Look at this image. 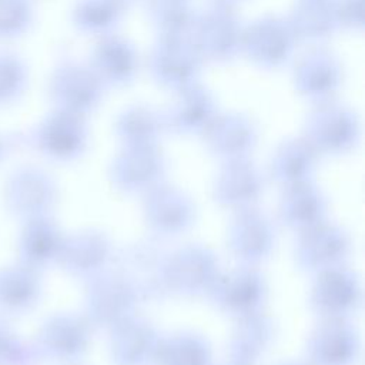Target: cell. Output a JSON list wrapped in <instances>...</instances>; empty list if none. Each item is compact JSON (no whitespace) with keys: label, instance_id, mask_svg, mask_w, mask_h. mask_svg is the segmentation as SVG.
<instances>
[{"label":"cell","instance_id":"obj_25","mask_svg":"<svg viewBox=\"0 0 365 365\" xmlns=\"http://www.w3.org/2000/svg\"><path fill=\"white\" fill-rule=\"evenodd\" d=\"M275 327L262 311L237 318L228 341L230 361L257 365L274 342Z\"/></svg>","mask_w":365,"mask_h":365},{"label":"cell","instance_id":"obj_2","mask_svg":"<svg viewBox=\"0 0 365 365\" xmlns=\"http://www.w3.org/2000/svg\"><path fill=\"white\" fill-rule=\"evenodd\" d=\"M244 29L234 9L212 4L197 14L190 40L204 61L230 63L242 54Z\"/></svg>","mask_w":365,"mask_h":365},{"label":"cell","instance_id":"obj_33","mask_svg":"<svg viewBox=\"0 0 365 365\" xmlns=\"http://www.w3.org/2000/svg\"><path fill=\"white\" fill-rule=\"evenodd\" d=\"M63 242L57 225L47 215L30 218L21 242L27 265L37 268L58 259Z\"/></svg>","mask_w":365,"mask_h":365},{"label":"cell","instance_id":"obj_7","mask_svg":"<svg viewBox=\"0 0 365 365\" xmlns=\"http://www.w3.org/2000/svg\"><path fill=\"white\" fill-rule=\"evenodd\" d=\"M297 43L288 17L267 14L245 26L242 53L258 67L275 70L291 61Z\"/></svg>","mask_w":365,"mask_h":365},{"label":"cell","instance_id":"obj_21","mask_svg":"<svg viewBox=\"0 0 365 365\" xmlns=\"http://www.w3.org/2000/svg\"><path fill=\"white\" fill-rule=\"evenodd\" d=\"M217 114L218 107L212 93L197 83L177 91L163 117L165 131L178 135H202Z\"/></svg>","mask_w":365,"mask_h":365},{"label":"cell","instance_id":"obj_22","mask_svg":"<svg viewBox=\"0 0 365 365\" xmlns=\"http://www.w3.org/2000/svg\"><path fill=\"white\" fill-rule=\"evenodd\" d=\"M88 64L107 88H121L135 80L140 70V57L131 41L113 33L100 37L91 51Z\"/></svg>","mask_w":365,"mask_h":365},{"label":"cell","instance_id":"obj_29","mask_svg":"<svg viewBox=\"0 0 365 365\" xmlns=\"http://www.w3.org/2000/svg\"><path fill=\"white\" fill-rule=\"evenodd\" d=\"M13 201L16 210L30 218L47 215L57 197L54 181L44 171L26 168L16 174Z\"/></svg>","mask_w":365,"mask_h":365},{"label":"cell","instance_id":"obj_11","mask_svg":"<svg viewBox=\"0 0 365 365\" xmlns=\"http://www.w3.org/2000/svg\"><path fill=\"white\" fill-rule=\"evenodd\" d=\"M207 297L218 311L240 318L262 311L265 281L257 267L241 264L225 274L220 272Z\"/></svg>","mask_w":365,"mask_h":365},{"label":"cell","instance_id":"obj_3","mask_svg":"<svg viewBox=\"0 0 365 365\" xmlns=\"http://www.w3.org/2000/svg\"><path fill=\"white\" fill-rule=\"evenodd\" d=\"M140 298L134 288L117 271L87 281L86 318L91 327L113 331L135 315Z\"/></svg>","mask_w":365,"mask_h":365},{"label":"cell","instance_id":"obj_8","mask_svg":"<svg viewBox=\"0 0 365 365\" xmlns=\"http://www.w3.org/2000/svg\"><path fill=\"white\" fill-rule=\"evenodd\" d=\"M27 141L43 155L56 161H73L88 145L86 118L53 108L27 134Z\"/></svg>","mask_w":365,"mask_h":365},{"label":"cell","instance_id":"obj_32","mask_svg":"<svg viewBox=\"0 0 365 365\" xmlns=\"http://www.w3.org/2000/svg\"><path fill=\"white\" fill-rule=\"evenodd\" d=\"M154 365H212L211 346L202 335L190 331L161 336Z\"/></svg>","mask_w":365,"mask_h":365},{"label":"cell","instance_id":"obj_34","mask_svg":"<svg viewBox=\"0 0 365 365\" xmlns=\"http://www.w3.org/2000/svg\"><path fill=\"white\" fill-rule=\"evenodd\" d=\"M147 14L161 37H190L197 14L191 0H147Z\"/></svg>","mask_w":365,"mask_h":365},{"label":"cell","instance_id":"obj_27","mask_svg":"<svg viewBox=\"0 0 365 365\" xmlns=\"http://www.w3.org/2000/svg\"><path fill=\"white\" fill-rule=\"evenodd\" d=\"M319 154L305 137H294L281 143L271 160V178L282 188L309 181L315 173Z\"/></svg>","mask_w":365,"mask_h":365},{"label":"cell","instance_id":"obj_24","mask_svg":"<svg viewBox=\"0 0 365 365\" xmlns=\"http://www.w3.org/2000/svg\"><path fill=\"white\" fill-rule=\"evenodd\" d=\"M110 332L114 365H154L161 335L148 321L134 315Z\"/></svg>","mask_w":365,"mask_h":365},{"label":"cell","instance_id":"obj_18","mask_svg":"<svg viewBox=\"0 0 365 365\" xmlns=\"http://www.w3.org/2000/svg\"><path fill=\"white\" fill-rule=\"evenodd\" d=\"M262 192V173L250 158L224 163L212 184L214 201L235 212L255 207Z\"/></svg>","mask_w":365,"mask_h":365},{"label":"cell","instance_id":"obj_20","mask_svg":"<svg viewBox=\"0 0 365 365\" xmlns=\"http://www.w3.org/2000/svg\"><path fill=\"white\" fill-rule=\"evenodd\" d=\"M202 137L208 151L222 163L245 160L258 143V128L245 114L218 113Z\"/></svg>","mask_w":365,"mask_h":365},{"label":"cell","instance_id":"obj_38","mask_svg":"<svg viewBox=\"0 0 365 365\" xmlns=\"http://www.w3.org/2000/svg\"><path fill=\"white\" fill-rule=\"evenodd\" d=\"M336 14L339 30L359 31L364 26V1L362 0H336Z\"/></svg>","mask_w":365,"mask_h":365},{"label":"cell","instance_id":"obj_30","mask_svg":"<svg viewBox=\"0 0 365 365\" xmlns=\"http://www.w3.org/2000/svg\"><path fill=\"white\" fill-rule=\"evenodd\" d=\"M114 130L123 145H155L165 133L163 113L145 104H133L120 113Z\"/></svg>","mask_w":365,"mask_h":365},{"label":"cell","instance_id":"obj_35","mask_svg":"<svg viewBox=\"0 0 365 365\" xmlns=\"http://www.w3.org/2000/svg\"><path fill=\"white\" fill-rule=\"evenodd\" d=\"M40 278L30 265L17 267L0 277V304L11 309H26L40 295Z\"/></svg>","mask_w":365,"mask_h":365},{"label":"cell","instance_id":"obj_40","mask_svg":"<svg viewBox=\"0 0 365 365\" xmlns=\"http://www.w3.org/2000/svg\"><path fill=\"white\" fill-rule=\"evenodd\" d=\"M277 365H308V364H307V362H304V361L288 359V361H282V362H279V364H277Z\"/></svg>","mask_w":365,"mask_h":365},{"label":"cell","instance_id":"obj_31","mask_svg":"<svg viewBox=\"0 0 365 365\" xmlns=\"http://www.w3.org/2000/svg\"><path fill=\"white\" fill-rule=\"evenodd\" d=\"M127 9L121 0H77L70 17L80 33L103 37L115 33Z\"/></svg>","mask_w":365,"mask_h":365},{"label":"cell","instance_id":"obj_28","mask_svg":"<svg viewBox=\"0 0 365 365\" xmlns=\"http://www.w3.org/2000/svg\"><path fill=\"white\" fill-rule=\"evenodd\" d=\"M288 20L298 41L322 43L339 30L336 0H295Z\"/></svg>","mask_w":365,"mask_h":365},{"label":"cell","instance_id":"obj_1","mask_svg":"<svg viewBox=\"0 0 365 365\" xmlns=\"http://www.w3.org/2000/svg\"><path fill=\"white\" fill-rule=\"evenodd\" d=\"M106 88L88 63L67 57L54 66L47 94L53 108L86 118L101 104Z\"/></svg>","mask_w":365,"mask_h":365},{"label":"cell","instance_id":"obj_23","mask_svg":"<svg viewBox=\"0 0 365 365\" xmlns=\"http://www.w3.org/2000/svg\"><path fill=\"white\" fill-rule=\"evenodd\" d=\"M91 339V325L77 314H57L47 319L38 336L40 352L57 361L80 359Z\"/></svg>","mask_w":365,"mask_h":365},{"label":"cell","instance_id":"obj_9","mask_svg":"<svg viewBox=\"0 0 365 365\" xmlns=\"http://www.w3.org/2000/svg\"><path fill=\"white\" fill-rule=\"evenodd\" d=\"M202 64L190 37H160L148 56V71L154 81L175 93L198 83Z\"/></svg>","mask_w":365,"mask_h":365},{"label":"cell","instance_id":"obj_13","mask_svg":"<svg viewBox=\"0 0 365 365\" xmlns=\"http://www.w3.org/2000/svg\"><path fill=\"white\" fill-rule=\"evenodd\" d=\"M352 242L345 230L327 220L301 231L295 247V259L307 272H321L345 265Z\"/></svg>","mask_w":365,"mask_h":365},{"label":"cell","instance_id":"obj_19","mask_svg":"<svg viewBox=\"0 0 365 365\" xmlns=\"http://www.w3.org/2000/svg\"><path fill=\"white\" fill-rule=\"evenodd\" d=\"M344 73L338 57L315 48L307 53L295 66L294 84L297 91L308 101L321 104L335 100L342 87Z\"/></svg>","mask_w":365,"mask_h":365},{"label":"cell","instance_id":"obj_37","mask_svg":"<svg viewBox=\"0 0 365 365\" xmlns=\"http://www.w3.org/2000/svg\"><path fill=\"white\" fill-rule=\"evenodd\" d=\"M36 20L33 0H0V41H13L27 34Z\"/></svg>","mask_w":365,"mask_h":365},{"label":"cell","instance_id":"obj_14","mask_svg":"<svg viewBox=\"0 0 365 365\" xmlns=\"http://www.w3.org/2000/svg\"><path fill=\"white\" fill-rule=\"evenodd\" d=\"M195 211L192 200L165 181L144 194V220L157 237H177L188 231L195 221Z\"/></svg>","mask_w":365,"mask_h":365},{"label":"cell","instance_id":"obj_26","mask_svg":"<svg viewBox=\"0 0 365 365\" xmlns=\"http://www.w3.org/2000/svg\"><path fill=\"white\" fill-rule=\"evenodd\" d=\"M327 211V198L309 180L284 188L278 205V218L289 230L301 232L324 221Z\"/></svg>","mask_w":365,"mask_h":365},{"label":"cell","instance_id":"obj_4","mask_svg":"<svg viewBox=\"0 0 365 365\" xmlns=\"http://www.w3.org/2000/svg\"><path fill=\"white\" fill-rule=\"evenodd\" d=\"M304 137L319 155H342L358 145L361 124L349 107L332 100L315 104L305 121Z\"/></svg>","mask_w":365,"mask_h":365},{"label":"cell","instance_id":"obj_36","mask_svg":"<svg viewBox=\"0 0 365 365\" xmlns=\"http://www.w3.org/2000/svg\"><path fill=\"white\" fill-rule=\"evenodd\" d=\"M30 83V68L19 53L0 48V108L21 100Z\"/></svg>","mask_w":365,"mask_h":365},{"label":"cell","instance_id":"obj_39","mask_svg":"<svg viewBox=\"0 0 365 365\" xmlns=\"http://www.w3.org/2000/svg\"><path fill=\"white\" fill-rule=\"evenodd\" d=\"M212 4H217V6H225V7H231L234 9L237 4L245 1V0H211Z\"/></svg>","mask_w":365,"mask_h":365},{"label":"cell","instance_id":"obj_41","mask_svg":"<svg viewBox=\"0 0 365 365\" xmlns=\"http://www.w3.org/2000/svg\"><path fill=\"white\" fill-rule=\"evenodd\" d=\"M3 153H4V143H3V140L0 138V158H1Z\"/></svg>","mask_w":365,"mask_h":365},{"label":"cell","instance_id":"obj_10","mask_svg":"<svg viewBox=\"0 0 365 365\" xmlns=\"http://www.w3.org/2000/svg\"><path fill=\"white\" fill-rule=\"evenodd\" d=\"M361 304L362 285L352 269L341 265L315 274L309 305L321 319H348Z\"/></svg>","mask_w":365,"mask_h":365},{"label":"cell","instance_id":"obj_15","mask_svg":"<svg viewBox=\"0 0 365 365\" xmlns=\"http://www.w3.org/2000/svg\"><path fill=\"white\" fill-rule=\"evenodd\" d=\"M275 245V227L257 207L237 211L228 227V247L245 265L257 267L265 261Z\"/></svg>","mask_w":365,"mask_h":365},{"label":"cell","instance_id":"obj_42","mask_svg":"<svg viewBox=\"0 0 365 365\" xmlns=\"http://www.w3.org/2000/svg\"><path fill=\"white\" fill-rule=\"evenodd\" d=\"M121 1H124L127 6H130V4H133V3H137V1H143V0H121Z\"/></svg>","mask_w":365,"mask_h":365},{"label":"cell","instance_id":"obj_17","mask_svg":"<svg viewBox=\"0 0 365 365\" xmlns=\"http://www.w3.org/2000/svg\"><path fill=\"white\" fill-rule=\"evenodd\" d=\"M114 254V245L107 234L87 230L64 240L58 262L70 275L90 281L113 265Z\"/></svg>","mask_w":365,"mask_h":365},{"label":"cell","instance_id":"obj_6","mask_svg":"<svg viewBox=\"0 0 365 365\" xmlns=\"http://www.w3.org/2000/svg\"><path fill=\"white\" fill-rule=\"evenodd\" d=\"M218 275V257L205 245L188 244L167 254L164 279L168 295H207Z\"/></svg>","mask_w":365,"mask_h":365},{"label":"cell","instance_id":"obj_12","mask_svg":"<svg viewBox=\"0 0 365 365\" xmlns=\"http://www.w3.org/2000/svg\"><path fill=\"white\" fill-rule=\"evenodd\" d=\"M167 160L155 145H124L110 165L113 185L127 194H145L164 182Z\"/></svg>","mask_w":365,"mask_h":365},{"label":"cell","instance_id":"obj_43","mask_svg":"<svg viewBox=\"0 0 365 365\" xmlns=\"http://www.w3.org/2000/svg\"><path fill=\"white\" fill-rule=\"evenodd\" d=\"M222 365H242V364H238V362H234V361H230V359H228V362H225V364H222Z\"/></svg>","mask_w":365,"mask_h":365},{"label":"cell","instance_id":"obj_5","mask_svg":"<svg viewBox=\"0 0 365 365\" xmlns=\"http://www.w3.org/2000/svg\"><path fill=\"white\" fill-rule=\"evenodd\" d=\"M167 252L151 240H141L114 254V271L125 278L141 302L167 297L164 268Z\"/></svg>","mask_w":365,"mask_h":365},{"label":"cell","instance_id":"obj_16","mask_svg":"<svg viewBox=\"0 0 365 365\" xmlns=\"http://www.w3.org/2000/svg\"><path fill=\"white\" fill-rule=\"evenodd\" d=\"M359 354V334L348 319H322L307 341L308 365H355Z\"/></svg>","mask_w":365,"mask_h":365}]
</instances>
